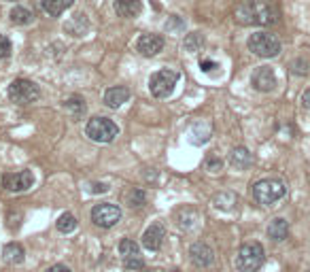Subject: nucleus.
Masks as SVG:
<instances>
[{"instance_id":"1","label":"nucleus","mask_w":310,"mask_h":272,"mask_svg":"<svg viewBox=\"0 0 310 272\" xmlns=\"http://www.w3.org/2000/svg\"><path fill=\"white\" fill-rule=\"evenodd\" d=\"M236 19L244 26H272L278 21V13L264 0H244L236 9Z\"/></svg>"},{"instance_id":"2","label":"nucleus","mask_w":310,"mask_h":272,"mask_svg":"<svg viewBox=\"0 0 310 272\" xmlns=\"http://www.w3.org/2000/svg\"><path fill=\"white\" fill-rule=\"evenodd\" d=\"M287 196V185L281 179H261L253 185V200L261 206H272Z\"/></svg>"},{"instance_id":"3","label":"nucleus","mask_w":310,"mask_h":272,"mask_svg":"<svg viewBox=\"0 0 310 272\" xmlns=\"http://www.w3.org/2000/svg\"><path fill=\"white\" fill-rule=\"evenodd\" d=\"M119 134V128L113 119L108 117H92L90 122L85 124V136L94 142H100V145H108L113 142Z\"/></svg>"},{"instance_id":"4","label":"nucleus","mask_w":310,"mask_h":272,"mask_svg":"<svg viewBox=\"0 0 310 272\" xmlns=\"http://www.w3.org/2000/svg\"><path fill=\"white\" fill-rule=\"evenodd\" d=\"M246 45H249V51L259 55V58H276L283 49L278 36L272 34V32H264V30L253 32L249 36V41H246Z\"/></svg>"},{"instance_id":"5","label":"nucleus","mask_w":310,"mask_h":272,"mask_svg":"<svg viewBox=\"0 0 310 272\" xmlns=\"http://www.w3.org/2000/svg\"><path fill=\"white\" fill-rule=\"evenodd\" d=\"M266 260V251L259 243H244L236 253V268L240 272H255Z\"/></svg>"},{"instance_id":"6","label":"nucleus","mask_w":310,"mask_h":272,"mask_svg":"<svg viewBox=\"0 0 310 272\" xmlns=\"http://www.w3.org/2000/svg\"><path fill=\"white\" fill-rule=\"evenodd\" d=\"M6 96L15 105H30V102L41 98V87L34 81H28V79H15L6 90Z\"/></svg>"},{"instance_id":"7","label":"nucleus","mask_w":310,"mask_h":272,"mask_svg":"<svg viewBox=\"0 0 310 272\" xmlns=\"http://www.w3.org/2000/svg\"><path fill=\"white\" fill-rule=\"evenodd\" d=\"M179 83V73L168 68H162L157 73L151 75L149 79V92L155 96V98H168V96L174 92V87Z\"/></svg>"},{"instance_id":"8","label":"nucleus","mask_w":310,"mask_h":272,"mask_svg":"<svg viewBox=\"0 0 310 272\" xmlns=\"http://www.w3.org/2000/svg\"><path fill=\"white\" fill-rule=\"evenodd\" d=\"M92 221L98 228H104V230L115 228L121 221V209L113 202H100L92 209Z\"/></svg>"},{"instance_id":"9","label":"nucleus","mask_w":310,"mask_h":272,"mask_svg":"<svg viewBox=\"0 0 310 272\" xmlns=\"http://www.w3.org/2000/svg\"><path fill=\"white\" fill-rule=\"evenodd\" d=\"M34 185V174L32 170H19V172H6L2 177V187L11 194H21L28 191Z\"/></svg>"},{"instance_id":"10","label":"nucleus","mask_w":310,"mask_h":272,"mask_svg":"<svg viewBox=\"0 0 310 272\" xmlns=\"http://www.w3.org/2000/svg\"><path fill=\"white\" fill-rule=\"evenodd\" d=\"M189 260L196 268H210L214 264V249L206 243H194L189 247Z\"/></svg>"},{"instance_id":"11","label":"nucleus","mask_w":310,"mask_h":272,"mask_svg":"<svg viewBox=\"0 0 310 272\" xmlns=\"http://www.w3.org/2000/svg\"><path fill=\"white\" fill-rule=\"evenodd\" d=\"M251 85L255 87L257 92H272L274 87H276V75H274V70L270 68V66H259L253 70V75H251Z\"/></svg>"},{"instance_id":"12","label":"nucleus","mask_w":310,"mask_h":272,"mask_svg":"<svg viewBox=\"0 0 310 272\" xmlns=\"http://www.w3.org/2000/svg\"><path fill=\"white\" fill-rule=\"evenodd\" d=\"M164 238H166L164 223L155 221V223H151V226L145 230V234H142V247L149 251H160L162 245H164Z\"/></svg>"},{"instance_id":"13","label":"nucleus","mask_w":310,"mask_h":272,"mask_svg":"<svg viewBox=\"0 0 310 272\" xmlns=\"http://www.w3.org/2000/svg\"><path fill=\"white\" fill-rule=\"evenodd\" d=\"M136 49L145 58H153V55L164 51V38L160 34H142L136 41Z\"/></svg>"},{"instance_id":"14","label":"nucleus","mask_w":310,"mask_h":272,"mask_svg":"<svg viewBox=\"0 0 310 272\" xmlns=\"http://www.w3.org/2000/svg\"><path fill=\"white\" fill-rule=\"evenodd\" d=\"M130 98V90L123 85H115V87H108L104 92V105L108 109H119L123 102H128Z\"/></svg>"},{"instance_id":"15","label":"nucleus","mask_w":310,"mask_h":272,"mask_svg":"<svg viewBox=\"0 0 310 272\" xmlns=\"http://www.w3.org/2000/svg\"><path fill=\"white\" fill-rule=\"evenodd\" d=\"M115 11L119 17L132 19L142 11V2L140 0H115Z\"/></svg>"},{"instance_id":"16","label":"nucleus","mask_w":310,"mask_h":272,"mask_svg":"<svg viewBox=\"0 0 310 272\" xmlns=\"http://www.w3.org/2000/svg\"><path fill=\"white\" fill-rule=\"evenodd\" d=\"M229 164H232L236 170H246L253 164V153L246 147H236L229 153Z\"/></svg>"},{"instance_id":"17","label":"nucleus","mask_w":310,"mask_h":272,"mask_svg":"<svg viewBox=\"0 0 310 272\" xmlns=\"http://www.w3.org/2000/svg\"><path fill=\"white\" fill-rule=\"evenodd\" d=\"M87 30H90V21H87V15L85 13H77L73 19L66 21L64 32H68L70 36H85Z\"/></svg>"},{"instance_id":"18","label":"nucleus","mask_w":310,"mask_h":272,"mask_svg":"<svg viewBox=\"0 0 310 272\" xmlns=\"http://www.w3.org/2000/svg\"><path fill=\"white\" fill-rule=\"evenodd\" d=\"M287 236H289V223H287V219L276 217V219L270 221V226H268V238H272L274 243H281Z\"/></svg>"},{"instance_id":"19","label":"nucleus","mask_w":310,"mask_h":272,"mask_svg":"<svg viewBox=\"0 0 310 272\" xmlns=\"http://www.w3.org/2000/svg\"><path fill=\"white\" fill-rule=\"evenodd\" d=\"M75 4V0H41V9L49 15V17H60L66 9Z\"/></svg>"},{"instance_id":"20","label":"nucleus","mask_w":310,"mask_h":272,"mask_svg":"<svg viewBox=\"0 0 310 272\" xmlns=\"http://www.w3.org/2000/svg\"><path fill=\"white\" fill-rule=\"evenodd\" d=\"M64 109L68 111V115L73 119H81L87 111V105L81 96H70L68 100H64Z\"/></svg>"},{"instance_id":"21","label":"nucleus","mask_w":310,"mask_h":272,"mask_svg":"<svg viewBox=\"0 0 310 272\" xmlns=\"http://www.w3.org/2000/svg\"><path fill=\"white\" fill-rule=\"evenodd\" d=\"M2 258L4 262H9V264H21L23 258H26V251H23V247L19 243H9V245H4V249H2Z\"/></svg>"},{"instance_id":"22","label":"nucleus","mask_w":310,"mask_h":272,"mask_svg":"<svg viewBox=\"0 0 310 272\" xmlns=\"http://www.w3.org/2000/svg\"><path fill=\"white\" fill-rule=\"evenodd\" d=\"M9 17H11V21L15 23V26H28V23L34 19V15H32V11H28L26 6H13Z\"/></svg>"},{"instance_id":"23","label":"nucleus","mask_w":310,"mask_h":272,"mask_svg":"<svg viewBox=\"0 0 310 272\" xmlns=\"http://www.w3.org/2000/svg\"><path fill=\"white\" fill-rule=\"evenodd\" d=\"M119 253H121L123 260L138 258V255H140V247H138V243L134 241V238H123V241L119 243Z\"/></svg>"},{"instance_id":"24","label":"nucleus","mask_w":310,"mask_h":272,"mask_svg":"<svg viewBox=\"0 0 310 272\" xmlns=\"http://www.w3.org/2000/svg\"><path fill=\"white\" fill-rule=\"evenodd\" d=\"M183 47H185V51H189V53H198L204 47V34L202 32H192V34H187L185 41H183Z\"/></svg>"},{"instance_id":"25","label":"nucleus","mask_w":310,"mask_h":272,"mask_svg":"<svg viewBox=\"0 0 310 272\" xmlns=\"http://www.w3.org/2000/svg\"><path fill=\"white\" fill-rule=\"evenodd\" d=\"M212 204H214V209L232 211L234 204H236V196L232 194V191H223V194H219V196L212 198Z\"/></svg>"},{"instance_id":"26","label":"nucleus","mask_w":310,"mask_h":272,"mask_svg":"<svg viewBox=\"0 0 310 272\" xmlns=\"http://www.w3.org/2000/svg\"><path fill=\"white\" fill-rule=\"evenodd\" d=\"M55 226H58V230L62 232V234H70V232H75L77 230V219H75V215H70V213H64L62 215V217L58 219V223H55Z\"/></svg>"},{"instance_id":"27","label":"nucleus","mask_w":310,"mask_h":272,"mask_svg":"<svg viewBox=\"0 0 310 272\" xmlns=\"http://www.w3.org/2000/svg\"><path fill=\"white\" fill-rule=\"evenodd\" d=\"M192 134L196 136L194 142H196V145H200V142H206L210 138V128H208V124H196Z\"/></svg>"},{"instance_id":"28","label":"nucleus","mask_w":310,"mask_h":272,"mask_svg":"<svg viewBox=\"0 0 310 272\" xmlns=\"http://www.w3.org/2000/svg\"><path fill=\"white\" fill-rule=\"evenodd\" d=\"M128 204L132 209H140V206L147 204V194L142 189H132L128 194Z\"/></svg>"},{"instance_id":"29","label":"nucleus","mask_w":310,"mask_h":272,"mask_svg":"<svg viewBox=\"0 0 310 272\" xmlns=\"http://www.w3.org/2000/svg\"><path fill=\"white\" fill-rule=\"evenodd\" d=\"M164 30L166 32H181V30H185V21H183L179 15H170L164 23Z\"/></svg>"},{"instance_id":"30","label":"nucleus","mask_w":310,"mask_h":272,"mask_svg":"<svg viewBox=\"0 0 310 272\" xmlns=\"http://www.w3.org/2000/svg\"><path fill=\"white\" fill-rule=\"evenodd\" d=\"M308 68H310V64L304 58H298V60L291 62V73L298 75V77H306L308 75Z\"/></svg>"},{"instance_id":"31","label":"nucleus","mask_w":310,"mask_h":272,"mask_svg":"<svg viewBox=\"0 0 310 272\" xmlns=\"http://www.w3.org/2000/svg\"><path fill=\"white\" fill-rule=\"evenodd\" d=\"M21 219H23V213L21 211H9V215H6V226H9V230H19L21 226Z\"/></svg>"},{"instance_id":"32","label":"nucleus","mask_w":310,"mask_h":272,"mask_svg":"<svg viewBox=\"0 0 310 272\" xmlns=\"http://www.w3.org/2000/svg\"><path fill=\"white\" fill-rule=\"evenodd\" d=\"M204 166H206V170H210V172H219L221 168H223V159L217 157V155H208Z\"/></svg>"},{"instance_id":"33","label":"nucleus","mask_w":310,"mask_h":272,"mask_svg":"<svg viewBox=\"0 0 310 272\" xmlns=\"http://www.w3.org/2000/svg\"><path fill=\"white\" fill-rule=\"evenodd\" d=\"M123 266L128 268V270H132V272H136V270H142L145 268V260L140 258H130V260H123Z\"/></svg>"},{"instance_id":"34","label":"nucleus","mask_w":310,"mask_h":272,"mask_svg":"<svg viewBox=\"0 0 310 272\" xmlns=\"http://www.w3.org/2000/svg\"><path fill=\"white\" fill-rule=\"evenodd\" d=\"M11 55V41L4 34H0V60L9 58Z\"/></svg>"},{"instance_id":"35","label":"nucleus","mask_w":310,"mask_h":272,"mask_svg":"<svg viewBox=\"0 0 310 272\" xmlns=\"http://www.w3.org/2000/svg\"><path fill=\"white\" fill-rule=\"evenodd\" d=\"M200 68H202V73H210L212 68H217V62H212V60H200Z\"/></svg>"},{"instance_id":"36","label":"nucleus","mask_w":310,"mask_h":272,"mask_svg":"<svg viewBox=\"0 0 310 272\" xmlns=\"http://www.w3.org/2000/svg\"><path fill=\"white\" fill-rule=\"evenodd\" d=\"M108 189H110V187L106 185V183H94V185H92V191H94V194H106Z\"/></svg>"},{"instance_id":"37","label":"nucleus","mask_w":310,"mask_h":272,"mask_svg":"<svg viewBox=\"0 0 310 272\" xmlns=\"http://www.w3.org/2000/svg\"><path fill=\"white\" fill-rule=\"evenodd\" d=\"M47 272H73L68 266H64V264H55V266H51V268H47Z\"/></svg>"},{"instance_id":"38","label":"nucleus","mask_w":310,"mask_h":272,"mask_svg":"<svg viewBox=\"0 0 310 272\" xmlns=\"http://www.w3.org/2000/svg\"><path fill=\"white\" fill-rule=\"evenodd\" d=\"M302 107H304L306 111H310V87H308L304 94H302Z\"/></svg>"},{"instance_id":"39","label":"nucleus","mask_w":310,"mask_h":272,"mask_svg":"<svg viewBox=\"0 0 310 272\" xmlns=\"http://www.w3.org/2000/svg\"><path fill=\"white\" fill-rule=\"evenodd\" d=\"M136 272H149V270H145V268H142V270H136Z\"/></svg>"},{"instance_id":"40","label":"nucleus","mask_w":310,"mask_h":272,"mask_svg":"<svg viewBox=\"0 0 310 272\" xmlns=\"http://www.w3.org/2000/svg\"><path fill=\"white\" fill-rule=\"evenodd\" d=\"M172 272H179V270H172Z\"/></svg>"},{"instance_id":"41","label":"nucleus","mask_w":310,"mask_h":272,"mask_svg":"<svg viewBox=\"0 0 310 272\" xmlns=\"http://www.w3.org/2000/svg\"><path fill=\"white\" fill-rule=\"evenodd\" d=\"M306 272H310V270H306Z\"/></svg>"}]
</instances>
